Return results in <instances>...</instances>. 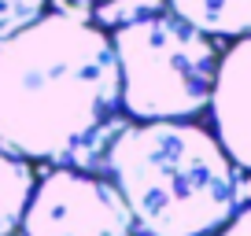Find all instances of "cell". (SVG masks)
<instances>
[{
	"label": "cell",
	"mask_w": 251,
	"mask_h": 236,
	"mask_svg": "<svg viewBox=\"0 0 251 236\" xmlns=\"http://www.w3.org/2000/svg\"><path fill=\"white\" fill-rule=\"evenodd\" d=\"M111 37L74 11H45L0 37V148L26 163L93 166L118 122Z\"/></svg>",
	"instance_id": "cell-1"
},
{
	"label": "cell",
	"mask_w": 251,
	"mask_h": 236,
	"mask_svg": "<svg viewBox=\"0 0 251 236\" xmlns=\"http://www.w3.org/2000/svg\"><path fill=\"white\" fill-rule=\"evenodd\" d=\"M103 163L141 236H214L240 211L244 170L203 126L133 122Z\"/></svg>",
	"instance_id": "cell-2"
},
{
	"label": "cell",
	"mask_w": 251,
	"mask_h": 236,
	"mask_svg": "<svg viewBox=\"0 0 251 236\" xmlns=\"http://www.w3.org/2000/svg\"><path fill=\"white\" fill-rule=\"evenodd\" d=\"M118 103L137 122H188L207 111L222 52L214 37L170 11H141L111 26Z\"/></svg>",
	"instance_id": "cell-3"
},
{
	"label": "cell",
	"mask_w": 251,
	"mask_h": 236,
	"mask_svg": "<svg viewBox=\"0 0 251 236\" xmlns=\"http://www.w3.org/2000/svg\"><path fill=\"white\" fill-rule=\"evenodd\" d=\"M19 229L23 236H137L118 189L78 166L37 177Z\"/></svg>",
	"instance_id": "cell-4"
},
{
	"label": "cell",
	"mask_w": 251,
	"mask_h": 236,
	"mask_svg": "<svg viewBox=\"0 0 251 236\" xmlns=\"http://www.w3.org/2000/svg\"><path fill=\"white\" fill-rule=\"evenodd\" d=\"M207 111L214 118V137L226 155L244 173H251V33L218 59Z\"/></svg>",
	"instance_id": "cell-5"
},
{
	"label": "cell",
	"mask_w": 251,
	"mask_h": 236,
	"mask_svg": "<svg viewBox=\"0 0 251 236\" xmlns=\"http://www.w3.org/2000/svg\"><path fill=\"white\" fill-rule=\"evenodd\" d=\"M166 11L207 37H248L251 0H163Z\"/></svg>",
	"instance_id": "cell-6"
},
{
	"label": "cell",
	"mask_w": 251,
	"mask_h": 236,
	"mask_svg": "<svg viewBox=\"0 0 251 236\" xmlns=\"http://www.w3.org/2000/svg\"><path fill=\"white\" fill-rule=\"evenodd\" d=\"M37 185V173L26 159L0 148V236H15L23 225L30 192Z\"/></svg>",
	"instance_id": "cell-7"
},
{
	"label": "cell",
	"mask_w": 251,
	"mask_h": 236,
	"mask_svg": "<svg viewBox=\"0 0 251 236\" xmlns=\"http://www.w3.org/2000/svg\"><path fill=\"white\" fill-rule=\"evenodd\" d=\"M48 11V0H0V37L30 26Z\"/></svg>",
	"instance_id": "cell-8"
},
{
	"label": "cell",
	"mask_w": 251,
	"mask_h": 236,
	"mask_svg": "<svg viewBox=\"0 0 251 236\" xmlns=\"http://www.w3.org/2000/svg\"><path fill=\"white\" fill-rule=\"evenodd\" d=\"M218 236H251V203L248 207L240 203V211H236L233 218L218 229Z\"/></svg>",
	"instance_id": "cell-9"
},
{
	"label": "cell",
	"mask_w": 251,
	"mask_h": 236,
	"mask_svg": "<svg viewBox=\"0 0 251 236\" xmlns=\"http://www.w3.org/2000/svg\"><path fill=\"white\" fill-rule=\"evenodd\" d=\"M96 4H100V0H96ZM107 4H111V0H107Z\"/></svg>",
	"instance_id": "cell-10"
}]
</instances>
